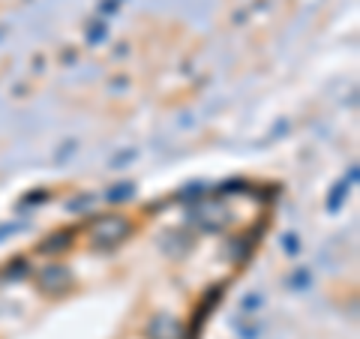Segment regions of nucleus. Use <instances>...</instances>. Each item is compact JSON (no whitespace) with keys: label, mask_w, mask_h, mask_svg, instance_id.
<instances>
[{"label":"nucleus","mask_w":360,"mask_h":339,"mask_svg":"<svg viewBox=\"0 0 360 339\" xmlns=\"http://www.w3.org/2000/svg\"><path fill=\"white\" fill-rule=\"evenodd\" d=\"M129 231V222L123 219V217H105V219H99L94 225V243L99 246H105V243H115L120 241L123 234Z\"/></svg>","instance_id":"nucleus-1"},{"label":"nucleus","mask_w":360,"mask_h":339,"mask_svg":"<svg viewBox=\"0 0 360 339\" xmlns=\"http://www.w3.org/2000/svg\"><path fill=\"white\" fill-rule=\"evenodd\" d=\"M150 336L153 339H177V324L172 319H156L150 324Z\"/></svg>","instance_id":"nucleus-2"}]
</instances>
